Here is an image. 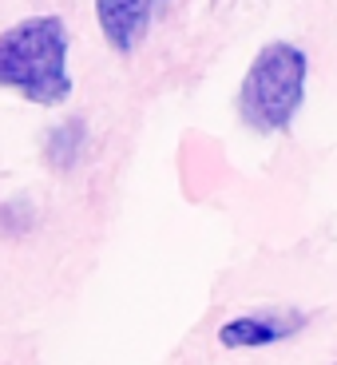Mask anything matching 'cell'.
<instances>
[{
  "mask_svg": "<svg viewBox=\"0 0 337 365\" xmlns=\"http://www.w3.org/2000/svg\"><path fill=\"white\" fill-rule=\"evenodd\" d=\"M167 0H95V24L115 56H135Z\"/></svg>",
  "mask_w": 337,
  "mask_h": 365,
  "instance_id": "3",
  "label": "cell"
},
{
  "mask_svg": "<svg viewBox=\"0 0 337 365\" xmlns=\"http://www.w3.org/2000/svg\"><path fill=\"white\" fill-rule=\"evenodd\" d=\"M333 365H337V361H333Z\"/></svg>",
  "mask_w": 337,
  "mask_h": 365,
  "instance_id": "5",
  "label": "cell"
},
{
  "mask_svg": "<svg viewBox=\"0 0 337 365\" xmlns=\"http://www.w3.org/2000/svg\"><path fill=\"white\" fill-rule=\"evenodd\" d=\"M306 80H310V56L294 40H270L258 48L247 76L238 83V119L258 135H278L294 123L306 103Z\"/></svg>",
  "mask_w": 337,
  "mask_h": 365,
  "instance_id": "2",
  "label": "cell"
},
{
  "mask_svg": "<svg viewBox=\"0 0 337 365\" xmlns=\"http://www.w3.org/2000/svg\"><path fill=\"white\" fill-rule=\"evenodd\" d=\"M301 310H250L238 318L219 326V346L227 349H262V346H278V341L294 338L306 326Z\"/></svg>",
  "mask_w": 337,
  "mask_h": 365,
  "instance_id": "4",
  "label": "cell"
},
{
  "mask_svg": "<svg viewBox=\"0 0 337 365\" xmlns=\"http://www.w3.org/2000/svg\"><path fill=\"white\" fill-rule=\"evenodd\" d=\"M68 32L64 16H24L0 32V88L16 91L36 108H60L72 100V72H68Z\"/></svg>",
  "mask_w": 337,
  "mask_h": 365,
  "instance_id": "1",
  "label": "cell"
}]
</instances>
